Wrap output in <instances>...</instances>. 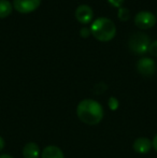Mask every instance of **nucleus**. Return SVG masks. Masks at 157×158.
I'll return each instance as SVG.
<instances>
[{
	"instance_id": "nucleus-17",
	"label": "nucleus",
	"mask_w": 157,
	"mask_h": 158,
	"mask_svg": "<svg viewBox=\"0 0 157 158\" xmlns=\"http://www.w3.org/2000/svg\"><path fill=\"white\" fill-rule=\"evenodd\" d=\"M152 148H154V150L157 152V133L155 135H154L153 140H152Z\"/></svg>"
},
{
	"instance_id": "nucleus-14",
	"label": "nucleus",
	"mask_w": 157,
	"mask_h": 158,
	"mask_svg": "<svg viewBox=\"0 0 157 158\" xmlns=\"http://www.w3.org/2000/svg\"><path fill=\"white\" fill-rule=\"evenodd\" d=\"M147 52H149L150 54L152 55V56L157 57V40H155V41H153L151 44H150Z\"/></svg>"
},
{
	"instance_id": "nucleus-5",
	"label": "nucleus",
	"mask_w": 157,
	"mask_h": 158,
	"mask_svg": "<svg viewBox=\"0 0 157 158\" xmlns=\"http://www.w3.org/2000/svg\"><path fill=\"white\" fill-rule=\"evenodd\" d=\"M137 70L143 77H152L156 72V63L154 59L143 57L137 61Z\"/></svg>"
},
{
	"instance_id": "nucleus-11",
	"label": "nucleus",
	"mask_w": 157,
	"mask_h": 158,
	"mask_svg": "<svg viewBox=\"0 0 157 158\" xmlns=\"http://www.w3.org/2000/svg\"><path fill=\"white\" fill-rule=\"evenodd\" d=\"M12 4L8 0H0V19L9 16L12 12Z\"/></svg>"
},
{
	"instance_id": "nucleus-13",
	"label": "nucleus",
	"mask_w": 157,
	"mask_h": 158,
	"mask_svg": "<svg viewBox=\"0 0 157 158\" xmlns=\"http://www.w3.org/2000/svg\"><path fill=\"white\" fill-rule=\"evenodd\" d=\"M108 104H109V108L111 109L112 111H115L116 109L118 108L119 102H118V100L116 99L115 97H111L109 99V101H108Z\"/></svg>"
},
{
	"instance_id": "nucleus-10",
	"label": "nucleus",
	"mask_w": 157,
	"mask_h": 158,
	"mask_svg": "<svg viewBox=\"0 0 157 158\" xmlns=\"http://www.w3.org/2000/svg\"><path fill=\"white\" fill-rule=\"evenodd\" d=\"M24 158H39L40 157V148L35 142H28L23 148Z\"/></svg>"
},
{
	"instance_id": "nucleus-15",
	"label": "nucleus",
	"mask_w": 157,
	"mask_h": 158,
	"mask_svg": "<svg viewBox=\"0 0 157 158\" xmlns=\"http://www.w3.org/2000/svg\"><path fill=\"white\" fill-rule=\"evenodd\" d=\"M90 33H92L90 32V29L87 27H83L81 30H80V35H81V37H83V38H87Z\"/></svg>"
},
{
	"instance_id": "nucleus-4",
	"label": "nucleus",
	"mask_w": 157,
	"mask_h": 158,
	"mask_svg": "<svg viewBox=\"0 0 157 158\" xmlns=\"http://www.w3.org/2000/svg\"><path fill=\"white\" fill-rule=\"evenodd\" d=\"M134 23L141 29H149L156 24V16L150 11H141L134 16Z\"/></svg>"
},
{
	"instance_id": "nucleus-8",
	"label": "nucleus",
	"mask_w": 157,
	"mask_h": 158,
	"mask_svg": "<svg viewBox=\"0 0 157 158\" xmlns=\"http://www.w3.org/2000/svg\"><path fill=\"white\" fill-rule=\"evenodd\" d=\"M132 148L138 154H147L152 148V141L144 137L138 138L134 140V144H132Z\"/></svg>"
},
{
	"instance_id": "nucleus-9",
	"label": "nucleus",
	"mask_w": 157,
	"mask_h": 158,
	"mask_svg": "<svg viewBox=\"0 0 157 158\" xmlns=\"http://www.w3.org/2000/svg\"><path fill=\"white\" fill-rule=\"evenodd\" d=\"M41 158H65L61 148L56 145H48L43 148L41 153Z\"/></svg>"
},
{
	"instance_id": "nucleus-2",
	"label": "nucleus",
	"mask_w": 157,
	"mask_h": 158,
	"mask_svg": "<svg viewBox=\"0 0 157 158\" xmlns=\"http://www.w3.org/2000/svg\"><path fill=\"white\" fill-rule=\"evenodd\" d=\"M90 32L98 41H111L116 33V27L114 23L108 17H99L93 22L90 26Z\"/></svg>"
},
{
	"instance_id": "nucleus-12",
	"label": "nucleus",
	"mask_w": 157,
	"mask_h": 158,
	"mask_svg": "<svg viewBox=\"0 0 157 158\" xmlns=\"http://www.w3.org/2000/svg\"><path fill=\"white\" fill-rule=\"evenodd\" d=\"M130 17V11L127 8H119L118 9V19L123 22L128 21Z\"/></svg>"
},
{
	"instance_id": "nucleus-3",
	"label": "nucleus",
	"mask_w": 157,
	"mask_h": 158,
	"mask_svg": "<svg viewBox=\"0 0 157 158\" xmlns=\"http://www.w3.org/2000/svg\"><path fill=\"white\" fill-rule=\"evenodd\" d=\"M151 44L150 42V37L145 33L136 32L130 35L128 45L129 48L136 54H144L149 50V46Z\"/></svg>"
},
{
	"instance_id": "nucleus-7",
	"label": "nucleus",
	"mask_w": 157,
	"mask_h": 158,
	"mask_svg": "<svg viewBox=\"0 0 157 158\" xmlns=\"http://www.w3.org/2000/svg\"><path fill=\"white\" fill-rule=\"evenodd\" d=\"M94 12L93 9L87 4H80L76 10V19L81 24H88L92 22Z\"/></svg>"
},
{
	"instance_id": "nucleus-6",
	"label": "nucleus",
	"mask_w": 157,
	"mask_h": 158,
	"mask_svg": "<svg viewBox=\"0 0 157 158\" xmlns=\"http://www.w3.org/2000/svg\"><path fill=\"white\" fill-rule=\"evenodd\" d=\"M41 0H13V8L19 13H30L39 8Z\"/></svg>"
},
{
	"instance_id": "nucleus-19",
	"label": "nucleus",
	"mask_w": 157,
	"mask_h": 158,
	"mask_svg": "<svg viewBox=\"0 0 157 158\" xmlns=\"http://www.w3.org/2000/svg\"><path fill=\"white\" fill-rule=\"evenodd\" d=\"M0 158H13L11 155H8V154H1L0 155Z\"/></svg>"
},
{
	"instance_id": "nucleus-16",
	"label": "nucleus",
	"mask_w": 157,
	"mask_h": 158,
	"mask_svg": "<svg viewBox=\"0 0 157 158\" xmlns=\"http://www.w3.org/2000/svg\"><path fill=\"white\" fill-rule=\"evenodd\" d=\"M108 1L113 6H118V8H121V4L123 3L124 0H108Z\"/></svg>"
},
{
	"instance_id": "nucleus-1",
	"label": "nucleus",
	"mask_w": 157,
	"mask_h": 158,
	"mask_svg": "<svg viewBox=\"0 0 157 158\" xmlns=\"http://www.w3.org/2000/svg\"><path fill=\"white\" fill-rule=\"evenodd\" d=\"M76 115L82 123L94 126L99 124L105 116L103 108L94 99H84L76 106Z\"/></svg>"
},
{
	"instance_id": "nucleus-18",
	"label": "nucleus",
	"mask_w": 157,
	"mask_h": 158,
	"mask_svg": "<svg viewBox=\"0 0 157 158\" xmlns=\"http://www.w3.org/2000/svg\"><path fill=\"white\" fill-rule=\"evenodd\" d=\"M4 140H3V138L2 137H0V152H1L2 150L4 148Z\"/></svg>"
}]
</instances>
